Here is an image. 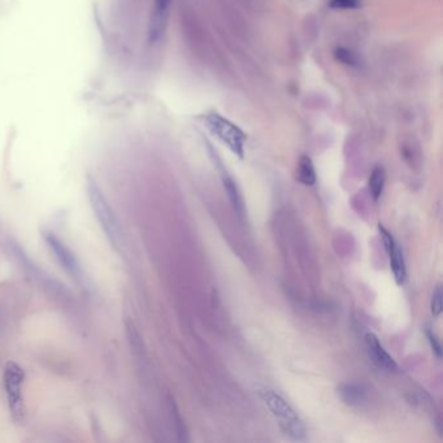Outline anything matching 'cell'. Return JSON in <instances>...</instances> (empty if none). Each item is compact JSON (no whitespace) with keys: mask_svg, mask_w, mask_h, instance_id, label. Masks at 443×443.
Instances as JSON below:
<instances>
[{"mask_svg":"<svg viewBox=\"0 0 443 443\" xmlns=\"http://www.w3.org/2000/svg\"><path fill=\"white\" fill-rule=\"evenodd\" d=\"M260 398L263 399L264 405L275 416L280 428L286 435L295 441H302L306 438L307 429L304 422L294 411V408L291 407L282 396L275 393L273 390H262Z\"/></svg>","mask_w":443,"mask_h":443,"instance_id":"1","label":"cell"},{"mask_svg":"<svg viewBox=\"0 0 443 443\" xmlns=\"http://www.w3.org/2000/svg\"><path fill=\"white\" fill-rule=\"evenodd\" d=\"M87 195L90 205L94 211L96 220L99 225L103 229L104 234L107 236L109 243L116 247L120 245L121 233L116 216L113 214L111 205L108 203L107 198H104L100 188L94 181L89 180L87 182Z\"/></svg>","mask_w":443,"mask_h":443,"instance_id":"2","label":"cell"},{"mask_svg":"<svg viewBox=\"0 0 443 443\" xmlns=\"http://www.w3.org/2000/svg\"><path fill=\"white\" fill-rule=\"evenodd\" d=\"M203 121L208 130L212 133L217 139L227 144V147L233 154H236L240 159H243L247 135L240 128L218 113L205 115Z\"/></svg>","mask_w":443,"mask_h":443,"instance_id":"3","label":"cell"},{"mask_svg":"<svg viewBox=\"0 0 443 443\" xmlns=\"http://www.w3.org/2000/svg\"><path fill=\"white\" fill-rule=\"evenodd\" d=\"M23 383H24V372L14 363H8L4 371V385L8 396V403L12 412L13 418L20 420L23 418Z\"/></svg>","mask_w":443,"mask_h":443,"instance_id":"4","label":"cell"},{"mask_svg":"<svg viewBox=\"0 0 443 443\" xmlns=\"http://www.w3.org/2000/svg\"><path fill=\"white\" fill-rule=\"evenodd\" d=\"M45 240L47 243L48 249L55 255L56 260L60 263L61 268L72 277L73 280L81 281L82 280V269L78 263L77 258L65 243H63L55 234L45 233Z\"/></svg>","mask_w":443,"mask_h":443,"instance_id":"5","label":"cell"},{"mask_svg":"<svg viewBox=\"0 0 443 443\" xmlns=\"http://www.w3.org/2000/svg\"><path fill=\"white\" fill-rule=\"evenodd\" d=\"M365 342H367V348H368V352L371 356L373 363L383 368L385 371L396 372L398 371V364L396 360L393 359L389 352L385 350L383 343L380 342V339L377 338L376 334L373 333H367L365 336Z\"/></svg>","mask_w":443,"mask_h":443,"instance_id":"6","label":"cell"},{"mask_svg":"<svg viewBox=\"0 0 443 443\" xmlns=\"http://www.w3.org/2000/svg\"><path fill=\"white\" fill-rule=\"evenodd\" d=\"M172 0H155V7L150 23V32H148V41L151 43L157 42L164 34L166 25L168 20L169 7Z\"/></svg>","mask_w":443,"mask_h":443,"instance_id":"7","label":"cell"},{"mask_svg":"<svg viewBox=\"0 0 443 443\" xmlns=\"http://www.w3.org/2000/svg\"><path fill=\"white\" fill-rule=\"evenodd\" d=\"M338 396L341 399L352 407L361 406L367 400V390L363 385L354 383H345L338 386Z\"/></svg>","mask_w":443,"mask_h":443,"instance_id":"8","label":"cell"},{"mask_svg":"<svg viewBox=\"0 0 443 443\" xmlns=\"http://www.w3.org/2000/svg\"><path fill=\"white\" fill-rule=\"evenodd\" d=\"M386 252L389 255L390 268H391L393 275L396 278V285H403L407 278V268H406V260H405L403 252L396 242Z\"/></svg>","mask_w":443,"mask_h":443,"instance_id":"9","label":"cell"},{"mask_svg":"<svg viewBox=\"0 0 443 443\" xmlns=\"http://www.w3.org/2000/svg\"><path fill=\"white\" fill-rule=\"evenodd\" d=\"M223 183H224V189H225V192L228 194L229 201H230V203L233 205L236 214L240 216V217H243L245 214H246L243 198L240 195V189H238L237 183L229 176L227 172H223Z\"/></svg>","mask_w":443,"mask_h":443,"instance_id":"10","label":"cell"},{"mask_svg":"<svg viewBox=\"0 0 443 443\" xmlns=\"http://www.w3.org/2000/svg\"><path fill=\"white\" fill-rule=\"evenodd\" d=\"M297 180L306 186H313L316 183V170L310 156L300 157L297 166Z\"/></svg>","mask_w":443,"mask_h":443,"instance_id":"11","label":"cell"},{"mask_svg":"<svg viewBox=\"0 0 443 443\" xmlns=\"http://www.w3.org/2000/svg\"><path fill=\"white\" fill-rule=\"evenodd\" d=\"M385 182H386V172L381 166L374 167L372 170L370 181H368V188L371 192L372 198L374 201H378L380 196L383 195V189H385Z\"/></svg>","mask_w":443,"mask_h":443,"instance_id":"12","label":"cell"},{"mask_svg":"<svg viewBox=\"0 0 443 443\" xmlns=\"http://www.w3.org/2000/svg\"><path fill=\"white\" fill-rule=\"evenodd\" d=\"M334 58H336L337 60L341 61V63H343L346 65H352L354 67V65L358 64L356 55L352 51L348 49V48H337L336 51H334Z\"/></svg>","mask_w":443,"mask_h":443,"instance_id":"13","label":"cell"},{"mask_svg":"<svg viewBox=\"0 0 443 443\" xmlns=\"http://www.w3.org/2000/svg\"><path fill=\"white\" fill-rule=\"evenodd\" d=\"M442 288H441V286H437L435 290H434V293H433V295H431V315H433L434 317H438V316L441 315V312H442Z\"/></svg>","mask_w":443,"mask_h":443,"instance_id":"14","label":"cell"},{"mask_svg":"<svg viewBox=\"0 0 443 443\" xmlns=\"http://www.w3.org/2000/svg\"><path fill=\"white\" fill-rule=\"evenodd\" d=\"M329 5L333 10H358L361 3L360 0H332Z\"/></svg>","mask_w":443,"mask_h":443,"instance_id":"15","label":"cell"},{"mask_svg":"<svg viewBox=\"0 0 443 443\" xmlns=\"http://www.w3.org/2000/svg\"><path fill=\"white\" fill-rule=\"evenodd\" d=\"M425 336L428 338L429 345H431L433 352L435 354V356H437L438 359H441V356H442V348H441V342H440V339H438L437 336L431 332L429 328L425 330Z\"/></svg>","mask_w":443,"mask_h":443,"instance_id":"16","label":"cell"}]
</instances>
